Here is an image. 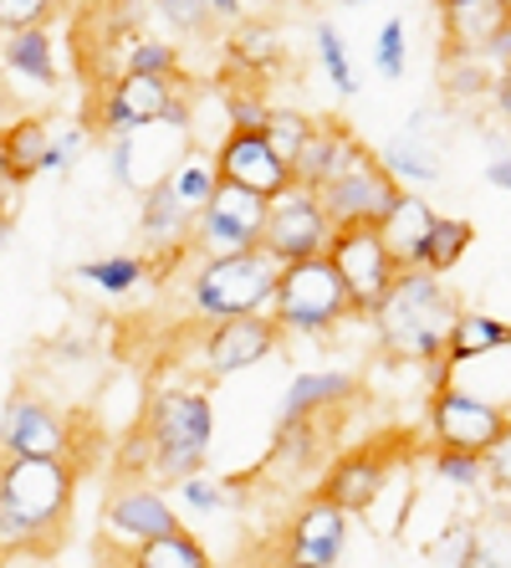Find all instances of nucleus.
<instances>
[{"label":"nucleus","instance_id":"obj_16","mask_svg":"<svg viewBox=\"0 0 511 568\" xmlns=\"http://www.w3.org/2000/svg\"><path fill=\"white\" fill-rule=\"evenodd\" d=\"M328 241H333V215L323 211V200H317L313 190H287V195L272 205L262 252L272 256L276 266H292V262L328 256Z\"/></svg>","mask_w":511,"mask_h":568},{"label":"nucleus","instance_id":"obj_48","mask_svg":"<svg viewBox=\"0 0 511 568\" xmlns=\"http://www.w3.org/2000/svg\"><path fill=\"white\" fill-rule=\"evenodd\" d=\"M215 16H221V27H236V21H246V0H211Z\"/></svg>","mask_w":511,"mask_h":568},{"label":"nucleus","instance_id":"obj_42","mask_svg":"<svg viewBox=\"0 0 511 568\" xmlns=\"http://www.w3.org/2000/svg\"><path fill=\"white\" fill-rule=\"evenodd\" d=\"M67 0H0V37H16V31H37L47 27Z\"/></svg>","mask_w":511,"mask_h":568},{"label":"nucleus","instance_id":"obj_30","mask_svg":"<svg viewBox=\"0 0 511 568\" xmlns=\"http://www.w3.org/2000/svg\"><path fill=\"white\" fill-rule=\"evenodd\" d=\"M0 62H6V72H11V78L37 82V88H57V52H52V37H47V27L6 37V47H0Z\"/></svg>","mask_w":511,"mask_h":568},{"label":"nucleus","instance_id":"obj_7","mask_svg":"<svg viewBox=\"0 0 511 568\" xmlns=\"http://www.w3.org/2000/svg\"><path fill=\"white\" fill-rule=\"evenodd\" d=\"M409 450V436H368L358 440V446L338 450L323 471H317V497L323 503H333L338 513L348 517H364L379 507V497L389 491V476L394 466L405 462Z\"/></svg>","mask_w":511,"mask_h":568},{"label":"nucleus","instance_id":"obj_23","mask_svg":"<svg viewBox=\"0 0 511 568\" xmlns=\"http://www.w3.org/2000/svg\"><path fill=\"white\" fill-rule=\"evenodd\" d=\"M343 420H287L276 415V430H272V446H266V466L282 476H307V471H323L333 462L328 446H333V430Z\"/></svg>","mask_w":511,"mask_h":568},{"label":"nucleus","instance_id":"obj_27","mask_svg":"<svg viewBox=\"0 0 511 568\" xmlns=\"http://www.w3.org/2000/svg\"><path fill=\"white\" fill-rule=\"evenodd\" d=\"M72 277H78L82 287L103 292V297H129L139 282L159 277V272H154V256H144V252H113V256L78 262V266H72Z\"/></svg>","mask_w":511,"mask_h":568},{"label":"nucleus","instance_id":"obj_5","mask_svg":"<svg viewBox=\"0 0 511 568\" xmlns=\"http://www.w3.org/2000/svg\"><path fill=\"white\" fill-rule=\"evenodd\" d=\"M276 282H282V266L266 252L195 262V272H190V313H195L200 323L272 313Z\"/></svg>","mask_w":511,"mask_h":568},{"label":"nucleus","instance_id":"obj_18","mask_svg":"<svg viewBox=\"0 0 511 568\" xmlns=\"http://www.w3.org/2000/svg\"><path fill=\"white\" fill-rule=\"evenodd\" d=\"M440 21V62H491V47L507 31L501 0H435Z\"/></svg>","mask_w":511,"mask_h":568},{"label":"nucleus","instance_id":"obj_51","mask_svg":"<svg viewBox=\"0 0 511 568\" xmlns=\"http://www.w3.org/2000/svg\"><path fill=\"white\" fill-rule=\"evenodd\" d=\"M343 11H364V6H374V0H338Z\"/></svg>","mask_w":511,"mask_h":568},{"label":"nucleus","instance_id":"obj_12","mask_svg":"<svg viewBox=\"0 0 511 568\" xmlns=\"http://www.w3.org/2000/svg\"><path fill=\"white\" fill-rule=\"evenodd\" d=\"M0 462H78L72 420L52 410L47 399L16 389L6 415H0Z\"/></svg>","mask_w":511,"mask_h":568},{"label":"nucleus","instance_id":"obj_43","mask_svg":"<svg viewBox=\"0 0 511 568\" xmlns=\"http://www.w3.org/2000/svg\"><path fill=\"white\" fill-rule=\"evenodd\" d=\"M88 139H92L88 123H72L67 133H57L52 154H47V174H72V170H78V159H82V149H88Z\"/></svg>","mask_w":511,"mask_h":568},{"label":"nucleus","instance_id":"obj_14","mask_svg":"<svg viewBox=\"0 0 511 568\" xmlns=\"http://www.w3.org/2000/svg\"><path fill=\"white\" fill-rule=\"evenodd\" d=\"M215 174L221 185H236L246 195H262V200H282L287 190H297L292 180V164L282 159V149L266 139V129H231L215 144Z\"/></svg>","mask_w":511,"mask_h":568},{"label":"nucleus","instance_id":"obj_28","mask_svg":"<svg viewBox=\"0 0 511 568\" xmlns=\"http://www.w3.org/2000/svg\"><path fill=\"white\" fill-rule=\"evenodd\" d=\"M460 568H511V503H497L466 523Z\"/></svg>","mask_w":511,"mask_h":568},{"label":"nucleus","instance_id":"obj_21","mask_svg":"<svg viewBox=\"0 0 511 568\" xmlns=\"http://www.w3.org/2000/svg\"><path fill=\"white\" fill-rule=\"evenodd\" d=\"M364 399V384L348 369H302L292 374L287 395H282V410L287 420H343Z\"/></svg>","mask_w":511,"mask_h":568},{"label":"nucleus","instance_id":"obj_17","mask_svg":"<svg viewBox=\"0 0 511 568\" xmlns=\"http://www.w3.org/2000/svg\"><path fill=\"white\" fill-rule=\"evenodd\" d=\"M282 344L287 338L272 323V313L225 317V323H205V333H200V364H205L211 379H231V374H246L256 364H266Z\"/></svg>","mask_w":511,"mask_h":568},{"label":"nucleus","instance_id":"obj_39","mask_svg":"<svg viewBox=\"0 0 511 568\" xmlns=\"http://www.w3.org/2000/svg\"><path fill=\"white\" fill-rule=\"evenodd\" d=\"M174 503L195 517H215L236 503V491H231V481H211V476L200 471V476H184L180 487H174Z\"/></svg>","mask_w":511,"mask_h":568},{"label":"nucleus","instance_id":"obj_29","mask_svg":"<svg viewBox=\"0 0 511 568\" xmlns=\"http://www.w3.org/2000/svg\"><path fill=\"white\" fill-rule=\"evenodd\" d=\"M471 246H476V225L466 221V215H440V211H435L430 236H425L420 262H415V266H425V272H435V277H450V272L466 262V252H471Z\"/></svg>","mask_w":511,"mask_h":568},{"label":"nucleus","instance_id":"obj_38","mask_svg":"<svg viewBox=\"0 0 511 568\" xmlns=\"http://www.w3.org/2000/svg\"><path fill=\"white\" fill-rule=\"evenodd\" d=\"M374 72H379L384 82H399L409 72V27L405 16H389L379 27V37H374Z\"/></svg>","mask_w":511,"mask_h":568},{"label":"nucleus","instance_id":"obj_45","mask_svg":"<svg viewBox=\"0 0 511 568\" xmlns=\"http://www.w3.org/2000/svg\"><path fill=\"white\" fill-rule=\"evenodd\" d=\"M466 523H471V517H460V523H450V528L430 542V558H435V564L460 568V558H466Z\"/></svg>","mask_w":511,"mask_h":568},{"label":"nucleus","instance_id":"obj_11","mask_svg":"<svg viewBox=\"0 0 511 568\" xmlns=\"http://www.w3.org/2000/svg\"><path fill=\"white\" fill-rule=\"evenodd\" d=\"M399 195H405V190H399V180L379 164V149L364 144L333 174L328 185H323L317 200H323V211L333 215V231H338V225H384L389 211L399 205Z\"/></svg>","mask_w":511,"mask_h":568},{"label":"nucleus","instance_id":"obj_47","mask_svg":"<svg viewBox=\"0 0 511 568\" xmlns=\"http://www.w3.org/2000/svg\"><path fill=\"white\" fill-rule=\"evenodd\" d=\"M491 108H497V119L511 129V62L497 67V88H491Z\"/></svg>","mask_w":511,"mask_h":568},{"label":"nucleus","instance_id":"obj_53","mask_svg":"<svg viewBox=\"0 0 511 568\" xmlns=\"http://www.w3.org/2000/svg\"><path fill=\"white\" fill-rule=\"evenodd\" d=\"M0 564H6V558H0Z\"/></svg>","mask_w":511,"mask_h":568},{"label":"nucleus","instance_id":"obj_22","mask_svg":"<svg viewBox=\"0 0 511 568\" xmlns=\"http://www.w3.org/2000/svg\"><path fill=\"white\" fill-rule=\"evenodd\" d=\"M358 149H364V139H358L343 119H317L313 133H307V144H302L297 159H292V180H297V190L323 195V185H328Z\"/></svg>","mask_w":511,"mask_h":568},{"label":"nucleus","instance_id":"obj_13","mask_svg":"<svg viewBox=\"0 0 511 568\" xmlns=\"http://www.w3.org/2000/svg\"><path fill=\"white\" fill-rule=\"evenodd\" d=\"M348 532H354L348 513H338L313 491V497H302L297 513L276 532L272 542L276 568H338L343 554H348Z\"/></svg>","mask_w":511,"mask_h":568},{"label":"nucleus","instance_id":"obj_31","mask_svg":"<svg viewBox=\"0 0 511 568\" xmlns=\"http://www.w3.org/2000/svg\"><path fill=\"white\" fill-rule=\"evenodd\" d=\"M123 568H215V558L195 532L180 528V532H170V538H154V542H144V548L123 554Z\"/></svg>","mask_w":511,"mask_h":568},{"label":"nucleus","instance_id":"obj_10","mask_svg":"<svg viewBox=\"0 0 511 568\" xmlns=\"http://www.w3.org/2000/svg\"><path fill=\"white\" fill-rule=\"evenodd\" d=\"M266 221H272V200L246 195V190H236V185H221L211 205L195 215L190 256H195V262H215V256L262 252Z\"/></svg>","mask_w":511,"mask_h":568},{"label":"nucleus","instance_id":"obj_19","mask_svg":"<svg viewBox=\"0 0 511 568\" xmlns=\"http://www.w3.org/2000/svg\"><path fill=\"white\" fill-rule=\"evenodd\" d=\"M430 108H415L409 123L379 144V164L399 180V190H425L446 180V139L430 133Z\"/></svg>","mask_w":511,"mask_h":568},{"label":"nucleus","instance_id":"obj_41","mask_svg":"<svg viewBox=\"0 0 511 568\" xmlns=\"http://www.w3.org/2000/svg\"><path fill=\"white\" fill-rule=\"evenodd\" d=\"M313 113H302V108H272L266 113V139H272L276 149H282V159H297V149L307 144V133H313Z\"/></svg>","mask_w":511,"mask_h":568},{"label":"nucleus","instance_id":"obj_50","mask_svg":"<svg viewBox=\"0 0 511 568\" xmlns=\"http://www.w3.org/2000/svg\"><path fill=\"white\" fill-rule=\"evenodd\" d=\"M11 225H16V215H0V252H6V241H11Z\"/></svg>","mask_w":511,"mask_h":568},{"label":"nucleus","instance_id":"obj_8","mask_svg":"<svg viewBox=\"0 0 511 568\" xmlns=\"http://www.w3.org/2000/svg\"><path fill=\"white\" fill-rule=\"evenodd\" d=\"M328 262L343 277V287H348V303H354L358 323H374V313L384 307V297H389L399 272H405L394 262L379 225H338L328 241Z\"/></svg>","mask_w":511,"mask_h":568},{"label":"nucleus","instance_id":"obj_1","mask_svg":"<svg viewBox=\"0 0 511 568\" xmlns=\"http://www.w3.org/2000/svg\"><path fill=\"white\" fill-rule=\"evenodd\" d=\"M78 462H0V558H52L78 507Z\"/></svg>","mask_w":511,"mask_h":568},{"label":"nucleus","instance_id":"obj_25","mask_svg":"<svg viewBox=\"0 0 511 568\" xmlns=\"http://www.w3.org/2000/svg\"><path fill=\"white\" fill-rule=\"evenodd\" d=\"M497 348H511V323H501L497 313H481V307H460L440 364H446L450 374H460V369H471L476 358L497 354Z\"/></svg>","mask_w":511,"mask_h":568},{"label":"nucleus","instance_id":"obj_36","mask_svg":"<svg viewBox=\"0 0 511 568\" xmlns=\"http://www.w3.org/2000/svg\"><path fill=\"white\" fill-rule=\"evenodd\" d=\"M180 67V47L164 37H133L129 52H123V72H144V78H184Z\"/></svg>","mask_w":511,"mask_h":568},{"label":"nucleus","instance_id":"obj_6","mask_svg":"<svg viewBox=\"0 0 511 568\" xmlns=\"http://www.w3.org/2000/svg\"><path fill=\"white\" fill-rule=\"evenodd\" d=\"M348 317H354V303H348V287L328 256L282 266L272 297V323L282 328V338H328Z\"/></svg>","mask_w":511,"mask_h":568},{"label":"nucleus","instance_id":"obj_33","mask_svg":"<svg viewBox=\"0 0 511 568\" xmlns=\"http://www.w3.org/2000/svg\"><path fill=\"white\" fill-rule=\"evenodd\" d=\"M313 52H317V67L328 72L333 93H338V98H358V93H364L358 62H354L348 41L338 37V27H333V21H313Z\"/></svg>","mask_w":511,"mask_h":568},{"label":"nucleus","instance_id":"obj_44","mask_svg":"<svg viewBox=\"0 0 511 568\" xmlns=\"http://www.w3.org/2000/svg\"><path fill=\"white\" fill-rule=\"evenodd\" d=\"M486 487L497 491L501 503H511V425L501 430V440L486 450Z\"/></svg>","mask_w":511,"mask_h":568},{"label":"nucleus","instance_id":"obj_32","mask_svg":"<svg viewBox=\"0 0 511 568\" xmlns=\"http://www.w3.org/2000/svg\"><path fill=\"white\" fill-rule=\"evenodd\" d=\"M164 185L174 190V200H180L184 211H205L215 200V190H221V174H215V154H205V149H190V154L174 164L170 174H164Z\"/></svg>","mask_w":511,"mask_h":568},{"label":"nucleus","instance_id":"obj_52","mask_svg":"<svg viewBox=\"0 0 511 568\" xmlns=\"http://www.w3.org/2000/svg\"><path fill=\"white\" fill-rule=\"evenodd\" d=\"M501 6H507V16H511V0H501Z\"/></svg>","mask_w":511,"mask_h":568},{"label":"nucleus","instance_id":"obj_40","mask_svg":"<svg viewBox=\"0 0 511 568\" xmlns=\"http://www.w3.org/2000/svg\"><path fill=\"white\" fill-rule=\"evenodd\" d=\"M430 476H440L456 491H476V487H486V456H471V450H430Z\"/></svg>","mask_w":511,"mask_h":568},{"label":"nucleus","instance_id":"obj_46","mask_svg":"<svg viewBox=\"0 0 511 568\" xmlns=\"http://www.w3.org/2000/svg\"><path fill=\"white\" fill-rule=\"evenodd\" d=\"M481 180L491 190H501V195H511V149H497V154L481 164Z\"/></svg>","mask_w":511,"mask_h":568},{"label":"nucleus","instance_id":"obj_37","mask_svg":"<svg viewBox=\"0 0 511 568\" xmlns=\"http://www.w3.org/2000/svg\"><path fill=\"white\" fill-rule=\"evenodd\" d=\"M221 103H225V133H231V129H266V113H272L266 88L231 78L221 88Z\"/></svg>","mask_w":511,"mask_h":568},{"label":"nucleus","instance_id":"obj_15","mask_svg":"<svg viewBox=\"0 0 511 568\" xmlns=\"http://www.w3.org/2000/svg\"><path fill=\"white\" fill-rule=\"evenodd\" d=\"M184 528L180 507L154 487V481H119V487L108 491L103 503V542L133 554V548H144L154 538H170V532Z\"/></svg>","mask_w":511,"mask_h":568},{"label":"nucleus","instance_id":"obj_9","mask_svg":"<svg viewBox=\"0 0 511 568\" xmlns=\"http://www.w3.org/2000/svg\"><path fill=\"white\" fill-rule=\"evenodd\" d=\"M425 430H430L435 450H471V456H486V450L501 440V430H507V410H501L491 395L471 389V384L446 379V384H430Z\"/></svg>","mask_w":511,"mask_h":568},{"label":"nucleus","instance_id":"obj_3","mask_svg":"<svg viewBox=\"0 0 511 568\" xmlns=\"http://www.w3.org/2000/svg\"><path fill=\"white\" fill-rule=\"evenodd\" d=\"M149 446V481L180 487L184 476H200L211 462L215 440V405L195 384H174L149 399V410L133 425Z\"/></svg>","mask_w":511,"mask_h":568},{"label":"nucleus","instance_id":"obj_26","mask_svg":"<svg viewBox=\"0 0 511 568\" xmlns=\"http://www.w3.org/2000/svg\"><path fill=\"white\" fill-rule=\"evenodd\" d=\"M430 221H435L430 200H425L420 190H405V195H399V205L389 211V221L379 225L384 241H389V252H394V262L405 266V272L420 262V246H425V236H430Z\"/></svg>","mask_w":511,"mask_h":568},{"label":"nucleus","instance_id":"obj_4","mask_svg":"<svg viewBox=\"0 0 511 568\" xmlns=\"http://www.w3.org/2000/svg\"><path fill=\"white\" fill-rule=\"evenodd\" d=\"M159 123L170 129H190V82L184 78H144V72H119L103 88L98 108H92V133H103L108 144L149 133Z\"/></svg>","mask_w":511,"mask_h":568},{"label":"nucleus","instance_id":"obj_20","mask_svg":"<svg viewBox=\"0 0 511 568\" xmlns=\"http://www.w3.org/2000/svg\"><path fill=\"white\" fill-rule=\"evenodd\" d=\"M287 67V37L276 27V16H246L231 27L225 37V78H241V82H266Z\"/></svg>","mask_w":511,"mask_h":568},{"label":"nucleus","instance_id":"obj_24","mask_svg":"<svg viewBox=\"0 0 511 568\" xmlns=\"http://www.w3.org/2000/svg\"><path fill=\"white\" fill-rule=\"evenodd\" d=\"M57 133L47 119H16L0 129V180L11 190H27L37 174H47V154H52Z\"/></svg>","mask_w":511,"mask_h":568},{"label":"nucleus","instance_id":"obj_35","mask_svg":"<svg viewBox=\"0 0 511 568\" xmlns=\"http://www.w3.org/2000/svg\"><path fill=\"white\" fill-rule=\"evenodd\" d=\"M440 88L456 103H491L497 88V67L491 62H440Z\"/></svg>","mask_w":511,"mask_h":568},{"label":"nucleus","instance_id":"obj_34","mask_svg":"<svg viewBox=\"0 0 511 568\" xmlns=\"http://www.w3.org/2000/svg\"><path fill=\"white\" fill-rule=\"evenodd\" d=\"M154 16L174 37H190V41H211L215 27H221V16H215L211 0H149Z\"/></svg>","mask_w":511,"mask_h":568},{"label":"nucleus","instance_id":"obj_49","mask_svg":"<svg viewBox=\"0 0 511 568\" xmlns=\"http://www.w3.org/2000/svg\"><path fill=\"white\" fill-rule=\"evenodd\" d=\"M11 195H16V190H11V185H6V180H0V215H16Z\"/></svg>","mask_w":511,"mask_h":568},{"label":"nucleus","instance_id":"obj_2","mask_svg":"<svg viewBox=\"0 0 511 568\" xmlns=\"http://www.w3.org/2000/svg\"><path fill=\"white\" fill-rule=\"evenodd\" d=\"M456 317H460V297L450 292V282L425 272V266H409V272H399L394 292L374 313V333H379V348L394 364L435 369L446 358V338L456 328Z\"/></svg>","mask_w":511,"mask_h":568}]
</instances>
